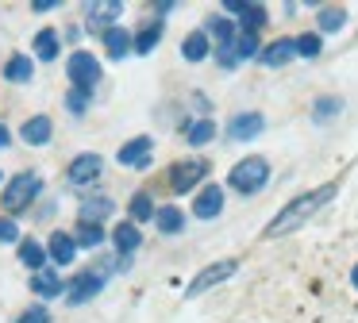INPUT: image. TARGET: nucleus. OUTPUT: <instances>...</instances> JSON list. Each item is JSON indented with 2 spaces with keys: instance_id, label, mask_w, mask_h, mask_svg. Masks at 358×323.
<instances>
[{
  "instance_id": "1",
  "label": "nucleus",
  "mask_w": 358,
  "mask_h": 323,
  "mask_svg": "<svg viewBox=\"0 0 358 323\" xmlns=\"http://www.w3.org/2000/svg\"><path fill=\"white\" fill-rule=\"evenodd\" d=\"M335 192H339V181H324V185H316V189L293 196L285 208H278V215L262 227V238H266V243H273V238H285V235H293V231H301L304 223L320 212V208L331 204Z\"/></svg>"
},
{
  "instance_id": "2",
  "label": "nucleus",
  "mask_w": 358,
  "mask_h": 323,
  "mask_svg": "<svg viewBox=\"0 0 358 323\" xmlns=\"http://www.w3.org/2000/svg\"><path fill=\"white\" fill-rule=\"evenodd\" d=\"M43 189H47V181H43L35 169H24V173L8 177V185L0 189V208H4V215L20 220L24 212H31V204L43 196Z\"/></svg>"
},
{
  "instance_id": "3",
  "label": "nucleus",
  "mask_w": 358,
  "mask_h": 323,
  "mask_svg": "<svg viewBox=\"0 0 358 323\" xmlns=\"http://www.w3.org/2000/svg\"><path fill=\"white\" fill-rule=\"evenodd\" d=\"M266 185H270V162L262 154H247L227 169V189L239 192V196H258Z\"/></svg>"
},
{
  "instance_id": "4",
  "label": "nucleus",
  "mask_w": 358,
  "mask_h": 323,
  "mask_svg": "<svg viewBox=\"0 0 358 323\" xmlns=\"http://www.w3.org/2000/svg\"><path fill=\"white\" fill-rule=\"evenodd\" d=\"M112 266H116V261H96V266H89V269H78V273L70 277V285H66V304L81 308V304H89V300H96L104 292V285H108V277H112Z\"/></svg>"
},
{
  "instance_id": "5",
  "label": "nucleus",
  "mask_w": 358,
  "mask_h": 323,
  "mask_svg": "<svg viewBox=\"0 0 358 323\" xmlns=\"http://www.w3.org/2000/svg\"><path fill=\"white\" fill-rule=\"evenodd\" d=\"M212 173V166H208V158H201V154H193V158H181V162H173L170 169H166V189L173 192V196H181V192H201L204 185V177Z\"/></svg>"
},
{
  "instance_id": "6",
  "label": "nucleus",
  "mask_w": 358,
  "mask_h": 323,
  "mask_svg": "<svg viewBox=\"0 0 358 323\" xmlns=\"http://www.w3.org/2000/svg\"><path fill=\"white\" fill-rule=\"evenodd\" d=\"M235 269H239V258H220V261H212V266H204L201 273H196L193 281L185 285V296H189V300H193V296H204L208 289H216V285L231 281Z\"/></svg>"
},
{
  "instance_id": "7",
  "label": "nucleus",
  "mask_w": 358,
  "mask_h": 323,
  "mask_svg": "<svg viewBox=\"0 0 358 323\" xmlns=\"http://www.w3.org/2000/svg\"><path fill=\"white\" fill-rule=\"evenodd\" d=\"M66 77H70V85H78V89H96V85H101V58H96L93 50H73L70 58H66Z\"/></svg>"
},
{
  "instance_id": "8",
  "label": "nucleus",
  "mask_w": 358,
  "mask_h": 323,
  "mask_svg": "<svg viewBox=\"0 0 358 323\" xmlns=\"http://www.w3.org/2000/svg\"><path fill=\"white\" fill-rule=\"evenodd\" d=\"M101 173H104V158H101L96 150H85V154H78V158L66 162V181H70L73 189H85V185H93Z\"/></svg>"
},
{
  "instance_id": "9",
  "label": "nucleus",
  "mask_w": 358,
  "mask_h": 323,
  "mask_svg": "<svg viewBox=\"0 0 358 323\" xmlns=\"http://www.w3.org/2000/svg\"><path fill=\"white\" fill-rule=\"evenodd\" d=\"M116 162L124 169H150V162H155V138L150 135L127 138V143L116 150Z\"/></svg>"
},
{
  "instance_id": "10",
  "label": "nucleus",
  "mask_w": 358,
  "mask_h": 323,
  "mask_svg": "<svg viewBox=\"0 0 358 323\" xmlns=\"http://www.w3.org/2000/svg\"><path fill=\"white\" fill-rule=\"evenodd\" d=\"M108 243H112V250H116V258H120V261H131L135 254H139V246H143V231H139V223L120 220L116 227L108 231Z\"/></svg>"
},
{
  "instance_id": "11",
  "label": "nucleus",
  "mask_w": 358,
  "mask_h": 323,
  "mask_svg": "<svg viewBox=\"0 0 358 323\" xmlns=\"http://www.w3.org/2000/svg\"><path fill=\"white\" fill-rule=\"evenodd\" d=\"M262 131H266V115L262 112H235L231 120H227L224 135L231 138V143H255Z\"/></svg>"
},
{
  "instance_id": "12",
  "label": "nucleus",
  "mask_w": 358,
  "mask_h": 323,
  "mask_svg": "<svg viewBox=\"0 0 358 323\" xmlns=\"http://www.w3.org/2000/svg\"><path fill=\"white\" fill-rule=\"evenodd\" d=\"M47 254H50V266L55 269H70L81 254L78 235H73V231H55V235L47 238Z\"/></svg>"
},
{
  "instance_id": "13",
  "label": "nucleus",
  "mask_w": 358,
  "mask_h": 323,
  "mask_svg": "<svg viewBox=\"0 0 358 323\" xmlns=\"http://www.w3.org/2000/svg\"><path fill=\"white\" fill-rule=\"evenodd\" d=\"M224 204H227V192H224V185H216V181H208L201 192H193V215L196 220H216L220 212H224Z\"/></svg>"
},
{
  "instance_id": "14",
  "label": "nucleus",
  "mask_w": 358,
  "mask_h": 323,
  "mask_svg": "<svg viewBox=\"0 0 358 323\" xmlns=\"http://www.w3.org/2000/svg\"><path fill=\"white\" fill-rule=\"evenodd\" d=\"M66 277H62V269H55V266H47V269H39V273H31V296L35 300H58L66 292Z\"/></svg>"
},
{
  "instance_id": "15",
  "label": "nucleus",
  "mask_w": 358,
  "mask_h": 323,
  "mask_svg": "<svg viewBox=\"0 0 358 323\" xmlns=\"http://www.w3.org/2000/svg\"><path fill=\"white\" fill-rule=\"evenodd\" d=\"M120 15H124V4H120V0H96V4L85 8V27L104 35L108 27H116V23H120Z\"/></svg>"
},
{
  "instance_id": "16",
  "label": "nucleus",
  "mask_w": 358,
  "mask_h": 323,
  "mask_svg": "<svg viewBox=\"0 0 358 323\" xmlns=\"http://www.w3.org/2000/svg\"><path fill=\"white\" fill-rule=\"evenodd\" d=\"M293 58H296V35H281V38H273V43L262 46V54H258V66L281 69V66H289Z\"/></svg>"
},
{
  "instance_id": "17",
  "label": "nucleus",
  "mask_w": 358,
  "mask_h": 323,
  "mask_svg": "<svg viewBox=\"0 0 358 323\" xmlns=\"http://www.w3.org/2000/svg\"><path fill=\"white\" fill-rule=\"evenodd\" d=\"M101 50L108 54L112 62H124L127 54H135V31H127L124 23H116V27H108L101 35Z\"/></svg>"
},
{
  "instance_id": "18",
  "label": "nucleus",
  "mask_w": 358,
  "mask_h": 323,
  "mask_svg": "<svg viewBox=\"0 0 358 323\" xmlns=\"http://www.w3.org/2000/svg\"><path fill=\"white\" fill-rule=\"evenodd\" d=\"M20 138H24L27 146H47L50 138H55V120H50L47 112L27 115V120L20 123Z\"/></svg>"
},
{
  "instance_id": "19",
  "label": "nucleus",
  "mask_w": 358,
  "mask_h": 323,
  "mask_svg": "<svg viewBox=\"0 0 358 323\" xmlns=\"http://www.w3.org/2000/svg\"><path fill=\"white\" fill-rule=\"evenodd\" d=\"M166 38V20H147L139 31H135V58H147V54H155L158 46H162Z\"/></svg>"
},
{
  "instance_id": "20",
  "label": "nucleus",
  "mask_w": 358,
  "mask_h": 323,
  "mask_svg": "<svg viewBox=\"0 0 358 323\" xmlns=\"http://www.w3.org/2000/svg\"><path fill=\"white\" fill-rule=\"evenodd\" d=\"M204 31H208V38L216 43V50H224V46H235V38H239V23L231 20V15H208L204 20Z\"/></svg>"
},
{
  "instance_id": "21",
  "label": "nucleus",
  "mask_w": 358,
  "mask_h": 323,
  "mask_svg": "<svg viewBox=\"0 0 358 323\" xmlns=\"http://www.w3.org/2000/svg\"><path fill=\"white\" fill-rule=\"evenodd\" d=\"M58 54H62V35H58L55 27H39L31 38V58L35 62H58Z\"/></svg>"
},
{
  "instance_id": "22",
  "label": "nucleus",
  "mask_w": 358,
  "mask_h": 323,
  "mask_svg": "<svg viewBox=\"0 0 358 323\" xmlns=\"http://www.w3.org/2000/svg\"><path fill=\"white\" fill-rule=\"evenodd\" d=\"M208 54H216V50H212V38H208V31H204V27L189 31V35L181 38V58H185L189 66H196V62H204Z\"/></svg>"
},
{
  "instance_id": "23",
  "label": "nucleus",
  "mask_w": 358,
  "mask_h": 323,
  "mask_svg": "<svg viewBox=\"0 0 358 323\" xmlns=\"http://www.w3.org/2000/svg\"><path fill=\"white\" fill-rule=\"evenodd\" d=\"M185 208H178V204H158V215H155V231L158 235H166V238H173V235H181L185 231Z\"/></svg>"
},
{
  "instance_id": "24",
  "label": "nucleus",
  "mask_w": 358,
  "mask_h": 323,
  "mask_svg": "<svg viewBox=\"0 0 358 323\" xmlns=\"http://www.w3.org/2000/svg\"><path fill=\"white\" fill-rule=\"evenodd\" d=\"M347 23H350V15L343 4H320L316 8V31L320 35H339Z\"/></svg>"
},
{
  "instance_id": "25",
  "label": "nucleus",
  "mask_w": 358,
  "mask_h": 323,
  "mask_svg": "<svg viewBox=\"0 0 358 323\" xmlns=\"http://www.w3.org/2000/svg\"><path fill=\"white\" fill-rule=\"evenodd\" d=\"M0 73H4V81H8V85H31L35 81V58H31V54H12Z\"/></svg>"
},
{
  "instance_id": "26",
  "label": "nucleus",
  "mask_w": 358,
  "mask_h": 323,
  "mask_svg": "<svg viewBox=\"0 0 358 323\" xmlns=\"http://www.w3.org/2000/svg\"><path fill=\"white\" fill-rule=\"evenodd\" d=\"M343 108H347V100H343L339 92H324V96L312 100V123L327 127V123H331L335 115H343Z\"/></svg>"
},
{
  "instance_id": "27",
  "label": "nucleus",
  "mask_w": 358,
  "mask_h": 323,
  "mask_svg": "<svg viewBox=\"0 0 358 323\" xmlns=\"http://www.w3.org/2000/svg\"><path fill=\"white\" fill-rule=\"evenodd\" d=\"M16 254H20V261H24L31 273H39V269H47L50 266V254H47V243H39V238H27L24 235V243L16 246Z\"/></svg>"
},
{
  "instance_id": "28",
  "label": "nucleus",
  "mask_w": 358,
  "mask_h": 323,
  "mask_svg": "<svg viewBox=\"0 0 358 323\" xmlns=\"http://www.w3.org/2000/svg\"><path fill=\"white\" fill-rule=\"evenodd\" d=\"M216 135H220V127H216V120H212V115L185 120V143H189V146H208Z\"/></svg>"
},
{
  "instance_id": "29",
  "label": "nucleus",
  "mask_w": 358,
  "mask_h": 323,
  "mask_svg": "<svg viewBox=\"0 0 358 323\" xmlns=\"http://www.w3.org/2000/svg\"><path fill=\"white\" fill-rule=\"evenodd\" d=\"M155 215H158L155 196H150L147 189L131 192V200H127V220H131V223H155Z\"/></svg>"
},
{
  "instance_id": "30",
  "label": "nucleus",
  "mask_w": 358,
  "mask_h": 323,
  "mask_svg": "<svg viewBox=\"0 0 358 323\" xmlns=\"http://www.w3.org/2000/svg\"><path fill=\"white\" fill-rule=\"evenodd\" d=\"M112 212H116V204H112L108 196H93L78 208V223H101L104 227V220H108Z\"/></svg>"
},
{
  "instance_id": "31",
  "label": "nucleus",
  "mask_w": 358,
  "mask_h": 323,
  "mask_svg": "<svg viewBox=\"0 0 358 323\" xmlns=\"http://www.w3.org/2000/svg\"><path fill=\"white\" fill-rule=\"evenodd\" d=\"M73 235H78L81 250H101V246L108 243V231H104L101 223H78V231H73Z\"/></svg>"
},
{
  "instance_id": "32",
  "label": "nucleus",
  "mask_w": 358,
  "mask_h": 323,
  "mask_svg": "<svg viewBox=\"0 0 358 323\" xmlns=\"http://www.w3.org/2000/svg\"><path fill=\"white\" fill-rule=\"evenodd\" d=\"M235 58L239 62H258V54H262V38L255 35V31H239V38H235Z\"/></svg>"
},
{
  "instance_id": "33",
  "label": "nucleus",
  "mask_w": 358,
  "mask_h": 323,
  "mask_svg": "<svg viewBox=\"0 0 358 323\" xmlns=\"http://www.w3.org/2000/svg\"><path fill=\"white\" fill-rule=\"evenodd\" d=\"M266 23H270V8L266 4H247V12L239 15V31H255V35H262Z\"/></svg>"
},
{
  "instance_id": "34",
  "label": "nucleus",
  "mask_w": 358,
  "mask_h": 323,
  "mask_svg": "<svg viewBox=\"0 0 358 323\" xmlns=\"http://www.w3.org/2000/svg\"><path fill=\"white\" fill-rule=\"evenodd\" d=\"M320 54H324V35H320V31H301V35H296V58L316 62Z\"/></svg>"
},
{
  "instance_id": "35",
  "label": "nucleus",
  "mask_w": 358,
  "mask_h": 323,
  "mask_svg": "<svg viewBox=\"0 0 358 323\" xmlns=\"http://www.w3.org/2000/svg\"><path fill=\"white\" fill-rule=\"evenodd\" d=\"M93 92L96 89H78V85H70V89H66V108H70V115H85L89 104H93Z\"/></svg>"
},
{
  "instance_id": "36",
  "label": "nucleus",
  "mask_w": 358,
  "mask_h": 323,
  "mask_svg": "<svg viewBox=\"0 0 358 323\" xmlns=\"http://www.w3.org/2000/svg\"><path fill=\"white\" fill-rule=\"evenodd\" d=\"M12 243H24V231H20V220H12V215L0 212V246H12Z\"/></svg>"
},
{
  "instance_id": "37",
  "label": "nucleus",
  "mask_w": 358,
  "mask_h": 323,
  "mask_svg": "<svg viewBox=\"0 0 358 323\" xmlns=\"http://www.w3.org/2000/svg\"><path fill=\"white\" fill-rule=\"evenodd\" d=\"M16 323H55V315H50V308L43 304V300H35V304H27L24 312L16 315Z\"/></svg>"
},
{
  "instance_id": "38",
  "label": "nucleus",
  "mask_w": 358,
  "mask_h": 323,
  "mask_svg": "<svg viewBox=\"0 0 358 323\" xmlns=\"http://www.w3.org/2000/svg\"><path fill=\"white\" fill-rule=\"evenodd\" d=\"M216 62H220V69H239V66H243V62L235 58V50H231V46H224V50H216Z\"/></svg>"
},
{
  "instance_id": "39",
  "label": "nucleus",
  "mask_w": 358,
  "mask_h": 323,
  "mask_svg": "<svg viewBox=\"0 0 358 323\" xmlns=\"http://www.w3.org/2000/svg\"><path fill=\"white\" fill-rule=\"evenodd\" d=\"M55 8H58V0H31V12H55Z\"/></svg>"
},
{
  "instance_id": "40",
  "label": "nucleus",
  "mask_w": 358,
  "mask_h": 323,
  "mask_svg": "<svg viewBox=\"0 0 358 323\" xmlns=\"http://www.w3.org/2000/svg\"><path fill=\"white\" fill-rule=\"evenodd\" d=\"M8 146H12V127L0 120V150H8Z\"/></svg>"
},
{
  "instance_id": "41",
  "label": "nucleus",
  "mask_w": 358,
  "mask_h": 323,
  "mask_svg": "<svg viewBox=\"0 0 358 323\" xmlns=\"http://www.w3.org/2000/svg\"><path fill=\"white\" fill-rule=\"evenodd\" d=\"M173 8H178V4H173V0H162V4H155V15H158V20H162V15H170Z\"/></svg>"
},
{
  "instance_id": "42",
  "label": "nucleus",
  "mask_w": 358,
  "mask_h": 323,
  "mask_svg": "<svg viewBox=\"0 0 358 323\" xmlns=\"http://www.w3.org/2000/svg\"><path fill=\"white\" fill-rule=\"evenodd\" d=\"M350 285H355V292H358V266L350 269Z\"/></svg>"
}]
</instances>
